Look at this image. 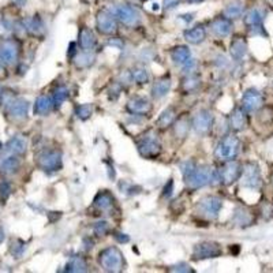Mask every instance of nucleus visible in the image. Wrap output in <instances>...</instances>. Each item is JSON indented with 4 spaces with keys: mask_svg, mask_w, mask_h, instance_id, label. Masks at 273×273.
Here are the masks:
<instances>
[{
    "mask_svg": "<svg viewBox=\"0 0 273 273\" xmlns=\"http://www.w3.org/2000/svg\"><path fill=\"white\" fill-rule=\"evenodd\" d=\"M243 167L241 166V163H238L235 160H231V161H226L224 166L217 171L219 175V182L229 186L232 183H235L241 176H242Z\"/></svg>",
    "mask_w": 273,
    "mask_h": 273,
    "instance_id": "423d86ee",
    "label": "nucleus"
},
{
    "mask_svg": "<svg viewBox=\"0 0 273 273\" xmlns=\"http://www.w3.org/2000/svg\"><path fill=\"white\" fill-rule=\"evenodd\" d=\"M142 1H148V0H142Z\"/></svg>",
    "mask_w": 273,
    "mask_h": 273,
    "instance_id": "864d4df0",
    "label": "nucleus"
},
{
    "mask_svg": "<svg viewBox=\"0 0 273 273\" xmlns=\"http://www.w3.org/2000/svg\"><path fill=\"white\" fill-rule=\"evenodd\" d=\"M241 151V141L235 134H227L221 138V141L217 144L214 149V157L220 161H231L235 160L236 156Z\"/></svg>",
    "mask_w": 273,
    "mask_h": 273,
    "instance_id": "7ed1b4c3",
    "label": "nucleus"
},
{
    "mask_svg": "<svg viewBox=\"0 0 273 273\" xmlns=\"http://www.w3.org/2000/svg\"><path fill=\"white\" fill-rule=\"evenodd\" d=\"M99 264L106 272L118 273L123 271L124 268V258L118 247L109 246L104 250L100 251L99 254Z\"/></svg>",
    "mask_w": 273,
    "mask_h": 273,
    "instance_id": "f03ea898",
    "label": "nucleus"
},
{
    "mask_svg": "<svg viewBox=\"0 0 273 273\" xmlns=\"http://www.w3.org/2000/svg\"><path fill=\"white\" fill-rule=\"evenodd\" d=\"M96 26H97V30L101 34H106V36H111L115 34L118 30V23H116V18L112 13L106 11V10H101L97 13L96 16Z\"/></svg>",
    "mask_w": 273,
    "mask_h": 273,
    "instance_id": "9b49d317",
    "label": "nucleus"
},
{
    "mask_svg": "<svg viewBox=\"0 0 273 273\" xmlns=\"http://www.w3.org/2000/svg\"><path fill=\"white\" fill-rule=\"evenodd\" d=\"M172 190H174V182H172V179H169L167 184H166V187H164V193H163V196L167 198L171 197Z\"/></svg>",
    "mask_w": 273,
    "mask_h": 273,
    "instance_id": "c03bdc74",
    "label": "nucleus"
},
{
    "mask_svg": "<svg viewBox=\"0 0 273 273\" xmlns=\"http://www.w3.org/2000/svg\"><path fill=\"white\" fill-rule=\"evenodd\" d=\"M211 29L216 37H227L232 30V21L228 19L227 16H217L211 23Z\"/></svg>",
    "mask_w": 273,
    "mask_h": 273,
    "instance_id": "a211bd4d",
    "label": "nucleus"
},
{
    "mask_svg": "<svg viewBox=\"0 0 273 273\" xmlns=\"http://www.w3.org/2000/svg\"><path fill=\"white\" fill-rule=\"evenodd\" d=\"M243 187L251 190H258L262 186V178L259 172V167L256 163H246L242 171Z\"/></svg>",
    "mask_w": 273,
    "mask_h": 273,
    "instance_id": "6e6552de",
    "label": "nucleus"
},
{
    "mask_svg": "<svg viewBox=\"0 0 273 273\" xmlns=\"http://www.w3.org/2000/svg\"><path fill=\"white\" fill-rule=\"evenodd\" d=\"M131 76L133 79L136 81V84L144 85L149 82V71L146 70V67L144 66H134L131 68Z\"/></svg>",
    "mask_w": 273,
    "mask_h": 273,
    "instance_id": "473e14b6",
    "label": "nucleus"
},
{
    "mask_svg": "<svg viewBox=\"0 0 273 273\" xmlns=\"http://www.w3.org/2000/svg\"><path fill=\"white\" fill-rule=\"evenodd\" d=\"M53 106V100L49 96H40L34 103V112L37 115H46Z\"/></svg>",
    "mask_w": 273,
    "mask_h": 273,
    "instance_id": "c85d7f7f",
    "label": "nucleus"
},
{
    "mask_svg": "<svg viewBox=\"0 0 273 273\" xmlns=\"http://www.w3.org/2000/svg\"><path fill=\"white\" fill-rule=\"evenodd\" d=\"M265 15V11L262 8H251L244 14L243 22L251 30H262Z\"/></svg>",
    "mask_w": 273,
    "mask_h": 273,
    "instance_id": "2eb2a0df",
    "label": "nucleus"
},
{
    "mask_svg": "<svg viewBox=\"0 0 273 273\" xmlns=\"http://www.w3.org/2000/svg\"><path fill=\"white\" fill-rule=\"evenodd\" d=\"M74 48H76V43H71V44H70V53H68L70 58L76 53V49H74Z\"/></svg>",
    "mask_w": 273,
    "mask_h": 273,
    "instance_id": "09e8293b",
    "label": "nucleus"
},
{
    "mask_svg": "<svg viewBox=\"0 0 273 273\" xmlns=\"http://www.w3.org/2000/svg\"><path fill=\"white\" fill-rule=\"evenodd\" d=\"M184 40L189 43V44H193V46H198L201 43H204L205 38H206V30H205L204 26H194L189 30L184 31Z\"/></svg>",
    "mask_w": 273,
    "mask_h": 273,
    "instance_id": "5701e85b",
    "label": "nucleus"
},
{
    "mask_svg": "<svg viewBox=\"0 0 273 273\" xmlns=\"http://www.w3.org/2000/svg\"><path fill=\"white\" fill-rule=\"evenodd\" d=\"M93 114V106L91 104H81L76 106V115L81 121H88Z\"/></svg>",
    "mask_w": 273,
    "mask_h": 273,
    "instance_id": "4c0bfd02",
    "label": "nucleus"
},
{
    "mask_svg": "<svg viewBox=\"0 0 273 273\" xmlns=\"http://www.w3.org/2000/svg\"><path fill=\"white\" fill-rule=\"evenodd\" d=\"M243 11H244V7H243L242 3H231L224 10V16H227L231 21L238 19L243 15Z\"/></svg>",
    "mask_w": 273,
    "mask_h": 273,
    "instance_id": "72a5a7b5",
    "label": "nucleus"
},
{
    "mask_svg": "<svg viewBox=\"0 0 273 273\" xmlns=\"http://www.w3.org/2000/svg\"><path fill=\"white\" fill-rule=\"evenodd\" d=\"M223 254V249L219 243L216 242H201L193 250V259L202 261V259H211L217 258Z\"/></svg>",
    "mask_w": 273,
    "mask_h": 273,
    "instance_id": "1a4fd4ad",
    "label": "nucleus"
},
{
    "mask_svg": "<svg viewBox=\"0 0 273 273\" xmlns=\"http://www.w3.org/2000/svg\"><path fill=\"white\" fill-rule=\"evenodd\" d=\"M91 63H93V56H91L88 52L82 53V55L76 58V64L78 68L89 67Z\"/></svg>",
    "mask_w": 273,
    "mask_h": 273,
    "instance_id": "58836bf2",
    "label": "nucleus"
},
{
    "mask_svg": "<svg viewBox=\"0 0 273 273\" xmlns=\"http://www.w3.org/2000/svg\"><path fill=\"white\" fill-rule=\"evenodd\" d=\"M164 4H166V8L171 10V8H175L179 4V0H166Z\"/></svg>",
    "mask_w": 273,
    "mask_h": 273,
    "instance_id": "49530a36",
    "label": "nucleus"
},
{
    "mask_svg": "<svg viewBox=\"0 0 273 273\" xmlns=\"http://www.w3.org/2000/svg\"><path fill=\"white\" fill-rule=\"evenodd\" d=\"M268 4H271V6H273V0H265Z\"/></svg>",
    "mask_w": 273,
    "mask_h": 273,
    "instance_id": "3c124183",
    "label": "nucleus"
},
{
    "mask_svg": "<svg viewBox=\"0 0 273 273\" xmlns=\"http://www.w3.org/2000/svg\"><path fill=\"white\" fill-rule=\"evenodd\" d=\"M88 271V262L84 257L81 256H74V257L70 258V261L66 265V272H86Z\"/></svg>",
    "mask_w": 273,
    "mask_h": 273,
    "instance_id": "cd10ccee",
    "label": "nucleus"
},
{
    "mask_svg": "<svg viewBox=\"0 0 273 273\" xmlns=\"http://www.w3.org/2000/svg\"><path fill=\"white\" fill-rule=\"evenodd\" d=\"M271 182H272V184H273V174H272V176H271Z\"/></svg>",
    "mask_w": 273,
    "mask_h": 273,
    "instance_id": "603ef678",
    "label": "nucleus"
},
{
    "mask_svg": "<svg viewBox=\"0 0 273 273\" xmlns=\"http://www.w3.org/2000/svg\"><path fill=\"white\" fill-rule=\"evenodd\" d=\"M93 206L99 211V212L106 213L111 212L114 209L115 206V198L114 196L106 191V190H103L100 191L99 194L94 197V201H93Z\"/></svg>",
    "mask_w": 273,
    "mask_h": 273,
    "instance_id": "f3484780",
    "label": "nucleus"
},
{
    "mask_svg": "<svg viewBox=\"0 0 273 273\" xmlns=\"http://www.w3.org/2000/svg\"><path fill=\"white\" fill-rule=\"evenodd\" d=\"M247 127V115L243 108H235L229 115V129L232 131H243Z\"/></svg>",
    "mask_w": 273,
    "mask_h": 273,
    "instance_id": "6ab92c4d",
    "label": "nucleus"
},
{
    "mask_svg": "<svg viewBox=\"0 0 273 273\" xmlns=\"http://www.w3.org/2000/svg\"><path fill=\"white\" fill-rule=\"evenodd\" d=\"M221 206H223L221 198L216 197V196H206L198 201L196 209H197L198 214L205 219H216L219 216Z\"/></svg>",
    "mask_w": 273,
    "mask_h": 273,
    "instance_id": "39448f33",
    "label": "nucleus"
},
{
    "mask_svg": "<svg viewBox=\"0 0 273 273\" xmlns=\"http://www.w3.org/2000/svg\"><path fill=\"white\" fill-rule=\"evenodd\" d=\"M112 14L119 22L123 23L127 28H136V25L141 22V14L138 13L136 8L131 7V6H126V4L116 6Z\"/></svg>",
    "mask_w": 273,
    "mask_h": 273,
    "instance_id": "0eeeda50",
    "label": "nucleus"
},
{
    "mask_svg": "<svg viewBox=\"0 0 273 273\" xmlns=\"http://www.w3.org/2000/svg\"><path fill=\"white\" fill-rule=\"evenodd\" d=\"M18 167H19V160L16 159L15 156H8V157L1 159V161H0V171L4 172V174L15 172Z\"/></svg>",
    "mask_w": 273,
    "mask_h": 273,
    "instance_id": "2f4dec72",
    "label": "nucleus"
},
{
    "mask_svg": "<svg viewBox=\"0 0 273 273\" xmlns=\"http://www.w3.org/2000/svg\"><path fill=\"white\" fill-rule=\"evenodd\" d=\"M201 85V79L198 76H187L182 81V91L184 93H191V91H197Z\"/></svg>",
    "mask_w": 273,
    "mask_h": 273,
    "instance_id": "f704fd0d",
    "label": "nucleus"
},
{
    "mask_svg": "<svg viewBox=\"0 0 273 273\" xmlns=\"http://www.w3.org/2000/svg\"><path fill=\"white\" fill-rule=\"evenodd\" d=\"M229 53H231L232 59L242 61L243 58L246 56V53H247V43H246V40L242 37L232 40L231 46H229Z\"/></svg>",
    "mask_w": 273,
    "mask_h": 273,
    "instance_id": "b1692460",
    "label": "nucleus"
},
{
    "mask_svg": "<svg viewBox=\"0 0 273 273\" xmlns=\"http://www.w3.org/2000/svg\"><path fill=\"white\" fill-rule=\"evenodd\" d=\"M168 271H169V272H184V273L194 272V269H191V266L187 265V264H184V262H181V264H178V265L169 266Z\"/></svg>",
    "mask_w": 273,
    "mask_h": 273,
    "instance_id": "79ce46f5",
    "label": "nucleus"
},
{
    "mask_svg": "<svg viewBox=\"0 0 273 273\" xmlns=\"http://www.w3.org/2000/svg\"><path fill=\"white\" fill-rule=\"evenodd\" d=\"M175 121H176V111H175V108L169 106L161 112L156 124H157L159 129H167V127H171L174 124Z\"/></svg>",
    "mask_w": 273,
    "mask_h": 273,
    "instance_id": "a878e982",
    "label": "nucleus"
},
{
    "mask_svg": "<svg viewBox=\"0 0 273 273\" xmlns=\"http://www.w3.org/2000/svg\"><path fill=\"white\" fill-rule=\"evenodd\" d=\"M197 167L196 166V163L194 161H184L181 164V171H182L183 174V178H187L193 171H194V168Z\"/></svg>",
    "mask_w": 273,
    "mask_h": 273,
    "instance_id": "a19ab883",
    "label": "nucleus"
},
{
    "mask_svg": "<svg viewBox=\"0 0 273 273\" xmlns=\"http://www.w3.org/2000/svg\"><path fill=\"white\" fill-rule=\"evenodd\" d=\"M28 111H29V103L23 99H16L14 101H11L10 106H8V112H10V115L14 119H23V118H26Z\"/></svg>",
    "mask_w": 273,
    "mask_h": 273,
    "instance_id": "4be33fe9",
    "label": "nucleus"
},
{
    "mask_svg": "<svg viewBox=\"0 0 273 273\" xmlns=\"http://www.w3.org/2000/svg\"><path fill=\"white\" fill-rule=\"evenodd\" d=\"M190 131V121L186 116L179 118L178 121H175L174 123V134L176 138H186Z\"/></svg>",
    "mask_w": 273,
    "mask_h": 273,
    "instance_id": "7c9ffc66",
    "label": "nucleus"
},
{
    "mask_svg": "<svg viewBox=\"0 0 273 273\" xmlns=\"http://www.w3.org/2000/svg\"><path fill=\"white\" fill-rule=\"evenodd\" d=\"M213 121H214V118H213V114L208 109H201L199 112L196 114V116L193 118L191 121V126L194 131L199 134V136H206L213 126Z\"/></svg>",
    "mask_w": 273,
    "mask_h": 273,
    "instance_id": "f8f14e48",
    "label": "nucleus"
},
{
    "mask_svg": "<svg viewBox=\"0 0 273 273\" xmlns=\"http://www.w3.org/2000/svg\"><path fill=\"white\" fill-rule=\"evenodd\" d=\"M115 239L119 243H127L130 241V238L126 234H121V232H115Z\"/></svg>",
    "mask_w": 273,
    "mask_h": 273,
    "instance_id": "a18cd8bd",
    "label": "nucleus"
},
{
    "mask_svg": "<svg viewBox=\"0 0 273 273\" xmlns=\"http://www.w3.org/2000/svg\"><path fill=\"white\" fill-rule=\"evenodd\" d=\"M38 166L46 172H58L63 166L61 153L58 151H46L38 156Z\"/></svg>",
    "mask_w": 273,
    "mask_h": 273,
    "instance_id": "9d476101",
    "label": "nucleus"
},
{
    "mask_svg": "<svg viewBox=\"0 0 273 273\" xmlns=\"http://www.w3.org/2000/svg\"><path fill=\"white\" fill-rule=\"evenodd\" d=\"M26 148H28V141L21 136H13L7 144V151L13 154H23L26 152Z\"/></svg>",
    "mask_w": 273,
    "mask_h": 273,
    "instance_id": "bb28decb",
    "label": "nucleus"
},
{
    "mask_svg": "<svg viewBox=\"0 0 273 273\" xmlns=\"http://www.w3.org/2000/svg\"><path fill=\"white\" fill-rule=\"evenodd\" d=\"M10 191H11V187L7 182H3L0 184V196L3 198H7L10 196Z\"/></svg>",
    "mask_w": 273,
    "mask_h": 273,
    "instance_id": "37998d69",
    "label": "nucleus"
},
{
    "mask_svg": "<svg viewBox=\"0 0 273 273\" xmlns=\"http://www.w3.org/2000/svg\"><path fill=\"white\" fill-rule=\"evenodd\" d=\"M171 59L175 64L178 66H184L187 61H191V52H190L189 46H175L171 51Z\"/></svg>",
    "mask_w": 273,
    "mask_h": 273,
    "instance_id": "393cba45",
    "label": "nucleus"
},
{
    "mask_svg": "<svg viewBox=\"0 0 273 273\" xmlns=\"http://www.w3.org/2000/svg\"><path fill=\"white\" fill-rule=\"evenodd\" d=\"M15 6H18V7H23L25 4H26V0H11Z\"/></svg>",
    "mask_w": 273,
    "mask_h": 273,
    "instance_id": "de8ad7c7",
    "label": "nucleus"
},
{
    "mask_svg": "<svg viewBox=\"0 0 273 273\" xmlns=\"http://www.w3.org/2000/svg\"><path fill=\"white\" fill-rule=\"evenodd\" d=\"M136 148H138L139 154L144 159L153 160L156 159V157H159L160 153H161V144H160L159 136H157V134L153 130L145 133L144 136L138 139Z\"/></svg>",
    "mask_w": 273,
    "mask_h": 273,
    "instance_id": "20e7f679",
    "label": "nucleus"
},
{
    "mask_svg": "<svg viewBox=\"0 0 273 273\" xmlns=\"http://www.w3.org/2000/svg\"><path fill=\"white\" fill-rule=\"evenodd\" d=\"M214 181H219V175L209 166L196 167L194 171L187 178H184V182H186V184H187V187L190 190L202 189V187L211 184Z\"/></svg>",
    "mask_w": 273,
    "mask_h": 273,
    "instance_id": "f257e3e1",
    "label": "nucleus"
},
{
    "mask_svg": "<svg viewBox=\"0 0 273 273\" xmlns=\"http://www.w3.org/2000/svg\"><path fill=\"white\" fill-rule=\"evenodd\" d=\"M171 86H172V82H171L169 76L159 78L157 81H154V84L152 86V97L156 100L166 97L171 91Z\"/></svg>",
    "mask_w": 273,
    "mask_h": 273,
    "instance_id": "aec40b11",
    "label": "nucleus"
},
{
    "mask_svg": "<svg viewBox=\"0 0 273 273\" xmlns=\"http://www.w3.org/2000/svg\"><path fill=\"white\" fill-rule=\"evenodd\" d=\"M25 26H26V30L30 31L31 34H40V33H43V30H44L43 21L37 15H34L30 19H26L25 21Z\"/></svg>",
    "mask_w": 273,
    "mask_h": 273,
    "instance_id": "c9c22d12",
    "label": "nucleus"
},
{
    "mask_svg": "<svg viewBox=\"0 0 273 273\" xmlns=\"http://www.w3.org/2000/svg\"><path fill=\"white\" fill-rule=\"evenodd\" d=\"M264 96L262 93L254 88H250L243 93L242 96V108L246 112H256L264 106Z\"/></svg>",
    "mask_w": 273,
    "mask_h": 273,
    "instance_id": "ddd939ff",
    "label": "nucleus"
},
{
    "mask_svg": "<svg viewBox=\"0 0 273 273\" xmlns=\"http://www.w3.org/2000/svg\"><path fill=\"white\" fill-rule=\"evenodd\" d=\"M78 41H79V46L84 52H89L91 51L94 46H96V43H97V38L94 36V33L88 29V28H82L79 30V36H78Z\"/></svg>",
    "mask_w": 273,
    "mask_h": 273,
    "instance_id": "412c9836",
    "label": "nucleus"
},
{
    "mask_svg": "<svg viewBox=\"0 0 273 273\" xmlns=\"http://www.w3.org/2000/svg\"><path fill=\"white\" fill-rule=\"evenodd\" d=\"M18 59V46L13 41H6L0 46V67L13 64Z\"/></svg>",
    "mask_w": 273,
    "mask_h": 273,
    "instance_id": "dca6fc26",
    "label": "nucleus"
},
{
    "mask_svg": "<svg viewBox=\"0 0 273 273\" xmlns=\"http://www.w3.org/2000/svg\"><path fill=\"white\" fill-rule=\"evenodd\" d=\"M126 109L131 115H148L152 111V103L148 97L144 96H134L127 101Z\"/></svg>",
    "mask_w": 273,
    "mask_h": 273,
    "instance_id": "4468645a",
    "label": "nucleus"
},
{
    "mask_svg": "<svg viewBox=\"0 0 273 273\" xmlns=\"http://www.w3.org/2000/svg\"><path fill=\"white\" fill-rule=\"evenodd\" d=\"M94 234L97 236H104L109 232V224L106 221H99L94 224V228H93Z\"/></svg>",
    "mask_w": 273,
    "mask_h": 273,
    "instance_id": "ea45409f",
    "label": "nucleus"
},
{
    "mask_svg": "<svg viewBox=\"0 0 273 273\" xmlns=\"http://www.w3.org/2000/svg\"><path fill=\"white\" fill-rule=\"evenodd\" d=\"M68 97V89L66 86H58L55 91H53V96H52V100H53V106H56V108H59V106L67 100Z\"/></svg>",
    "mask_w": 273,
    "mask_h": 273,
    "instance_id": "e433bc0d",
    "label": "nucleus"
},
{
    "mask_svg": "<svg viewBox=\"0 0 273 273\" xmlns=\"http://www.w3.org/2000/svg\"><path fill=\"white\" fill-rule=\"evenodd\" d=\"M190 3H199V1H204V0H189Z\"/></svg>",
    "mask_w": 273,
    "mask_h": 273,
    "instance_id": "8fccbe9b",
    "label": "nucleus"
},
{
    "mask_svg": "<svg viewBox=\"0 0 273 273\" xmlns=\"http://www.w3.org/2000/svg\"><path fill=\"white\" fill-rule=\"evenodd\" d=\"M234 221L241 227H247V226H251V223L254 221V217L250 211H247L246 208H238L235 211Z\"/></svg>",
    "mask_w": 273,
    "mask_h": 273,
    "instance_id": "c756f323",
    "label": "nucleus"
}]
</instances>
